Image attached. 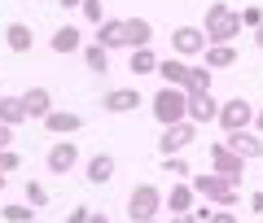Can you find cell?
<instances>
[{
    "mask_svg": "<svg viewBox=\"0 0 263 223\" xmlns=\"http://www.w3.org/2000/svg\"><path fill=\"white\" fill-rule=\"evenodd\" d=\"M241 31H246L241 27V9H233V5H224V0H211V5H206V22H202L206 48L211 44H233Z\"/></svg>",
    "mask_w": 263,
    "mask_h": 223,
    "instance_id": "6da1fadb",
    "label": "cell"
},
{
    "mask_svg": "<svg viewBox=\"0 0 263 223\" xmlns=\"http://www.w3.org/2000/svg\"><path fill=\"white\" fill-rule=\"evenodd\" d=\"M189 184H193V193L202 197L206 206H219V210H233V206L241 201V193H237L224 175H215V171H193Z\"/></svg>",
    "mask_w": 263,
    "mask_h": 223,
    "instance_id": "7a4b0ae2",
    "label": "cell"
},
{
    "mask_svg": "<svg viewBox=\"0 0 263 223\" xmlns=\"http://www.w3.org/2000/svg\"><path fill=\"white\" fill-rule=\"evenodd\" d=\"M162 206H167V197H162L158 184H136L127 193V219L132 223H158Z\"/></svg>",
    "mask_w": 263,
    "mask_h": 223,
    "instance_id": "3957f363",
    "label": "cell"
},
{
    "mask_svg": "<svg viewBox=\"0 0 263 223\" xmlns=\"http://www.w3.org/2000/svg\"><path fill=\"white\" fill-rule=\"evenodd\" d=\"M149 110H154V118H158L162 127L184 123V118H189V96H184V88H158V92L149 96Z\"/></svg>",
    "mask_w": 263,
    "mask_h": 223,
    "instance_id": "277c9868",
    "label": "cell"
},
{
    "mask_svg": "<svg viewBox=\"0 0 263 223\" xmlns=\"http://www.w3.org/2000/svg\"><path fill=\"white\" fill-rule=\"evenodd\" d=\"M254 105L246 101V96H233V101L219 105V127H224V136H233V131H250L254 127Z\"/></svg>",
    "mask_w": 263,
    "mask_h": 223,
    "instance_id": "5b68a950",
    "label": "cell"
},
{
    "mask_svg": "<svg viewBox=\"0 0 263 223\" xmlns=\"http://www.w3.org/2000/svg\"><path fill=\"white\" fill-rule=\"evenodd\" d=\"M211 171H215V175H224L228 184L237 188V184H241V175H246V158H237L224 140H215V145H211Z\"/></svg>",
    "mask_w": 263,
    "mask_h": 223,
    "instance_id": "8992f818",
    "label": "cell"
},
{
    "mask_svg": "<svg viewBox=\"0 0 263 223\" xmlns=\"http://www.w3.org/2000/svg\"><path fill=\"white\" fill-rule=\"evenodd\" d=\"M197 140V123H176V127H162V136H158V153L162 158H176V153H184L189 145Z\"/></svg>",
    "mask_w": 263,
    "mask_h": 223,
    "instance_id": "52a82bcc",
    "label": "cell"
},
{
    "mask_svg": "<svg viewBox=\"0 0 263 223\" xmlns=\"http://www.w3.org/2000/svg\"><path fill=\"white\" fill-rule=\"evenodd\" d=\"M171 53H176L180 62L206 53V35H202V27H176V31H171Z\"/></svg>",
    "mask_w": 263,
    "mask_h": 223,
    "instance_id": "ba28073f",
    "label": "cell"
},
{
    "mask_svg": "<svg viewBox=\"0 0 263 223\" xmlns=\"http://www.w3.org/2000/svg\"><path fill=\"white\" fill-rule=\"evenodd\" d=\"M44 167L53 171V175H66V171H75V167H79V145H75V140H57V145H48Z\"/></svg>",
    "mask_w": 263,
    "mask_h": 223,
    "instance_id": "9c48e42d",
    "label": "cell"
},
{
    "mask_svg": "<svg viewBox=\"0 0 263 223\" xmlns=\"http://www.w3.org/2000/svg\"><path fill=\"white\" fill-rule=\"evenodd\" d=\"M224 145L233 149L237 158H246V162L263 158V136L259 131H233V136H224Z\"/></svg>",
    "mask_w": 263,
    "mask_h": 223,
    "instance_id": "30bf717a",
    "label": "cell"
},
{
    "mask_svg": "<svg viewBox=\"0 0 263 223\" xmlns=\"http://www.w3.org/2000/svg\"><path fill=\"white\" fill-rule=\"evenodd\" d=\"M141 101H145V96L136 92V88H110V92L101 96V110L105 114H132Z\"/></svg>",
    "mask_w": 263,
    "mask_h": 223,
    "instance_id": "8fae6325",
    "label": "cell"
},
{
    "mask_svg": "<svg viewBox=\"0 0 263 223\" xmlns=\"http://www.w3.org/2000/svg\"><path fill=\"white\" fill-rule=\"evenodd\" d=\"M79 127H84V118H79L75 110H53L44 118V131H48V136H62V140H70Z\"/></svg>",
    "mask_w": 263,
    "mask_h": 223,
    "instance_id": "7c38bea8",
    "label": "cell"
},
{
    "mask_svg": "<svg viewBox=\"0 0 263 223\" xmlns=\"http://www.w3.org/2000/svg\"><path fill=\"white\" fill-rule=\"evenodd\" d=\"M22 105H27V118L44 123L48 114H53V92H48V88H27V92H22Z\"/></svg>",
    "mask_w": 263,
    "mask_h": 223,
    "instance_id": "4fadbf2b",
    "label": "cell"
},
{
    "mask_svg": "<svg viewBox=\"0 0 263 223\" xmlns=\"http://www.w3.org/2000/svg\"><path fill=\"white\" fill-rule=\"evenodd\" d=\"M97 44L110 48V53L114 48H127V22L123 18H105L101 27H97Z\"/></svg>",
    "mask_w": 263,
    "mask_h": 223,
    "instance_id": "5bb4252c",
    "label": "cell"
},
{
    "mask_svg": "<svg viewBox=\"0 0 263 223\" xmlns=\"http://www.w3.org/2000/svg\"><path fill=\"white\" fill-rule=\"evenodd\" d=\"M48 48H53V53H62V57H70V53H84L79 27H70V22H66V27H57V31H53V39H48Z\"/></svg>",
    "mask_w": 263,
    "mask_h": 223,
    "instance_id": "9a60e30c",
    "label": "cell"
},
{
    "mask_svg": "<svg viewBox=\"0 0 263 223\" xmlns=\"http://www.w3.org/2000/svg\"><path fill=\"white\" fill-rule=\"evenodd\" d=\"M219 105L215 96H193L189 101V123H197V127H206V123H219Z\"/></svg>",
    "mask_w": 263,
    "mask_h": 223,
    "instance_id": "2e32d148",
    "label": "cell"
},
{
    "mask_svg": "<svg viewBox=\"0 0 263 223\" xmlns=\"http://www.w3.org/2000/svg\"><path fill=\"white\" fill-rule=\"evenodd\" d=\"M114 171H119V162H114L110 153H92V158H88V171H84V175H88V184L101 188V184H110V179H114Z\"/></svg>",
    "mask_w": 263,
    "mask_h": 223,
    "instance_id": "e0dca14e",
    "label": "cell"
},
{
    "mask_svg": "<svg viewBox=\"0 0 263 223\" xmlns=\"http://www.w3.org/2000/svg\"><path fill=\"white\" fill-rule=\"evenodd\" d=\"M193 201H197L193 184L176 179V184H171V193H167V210H171V214H193Z\"/></svg>",
    "mask_w": 263,
    "mask_h": 223,
    "instance_id": "ac0fdd59",
    "label": "cell"
},
{
    "mask_svg": "<svg viewBox=\"0 0 263 223\" xmlns=\"http://www.w3.org/2000/svg\"><path fill=\"white\" fill-rule=\"evenodd\" d=\"M123 22H127V48H132V53L154 44V22L149 18H123Z\"/></svg>",
    "mask_w": 263,
    "mask_h": 223,
    "instance_id": "d6986e66",
    "label": "cell"
},
{
    "mask_svg": "<svg viewBox=\"0 0 263 223\" xmlns=\"http://www.w3.org/2000/svg\"><path fill=\"white\" fill-rule=\"evenodd\" d=\"M211 84H215V70H206V66H189L184 96H189V101H193V96H211Z\"/></svg>",
    "mask_w": 263,
    "mask_h": 223,
    "instance_id": "ffe728a7",
    "label": "cell"
},
{
    "mask_svg": "<svg viewBox=\"0 0 263 223\" xmlns=\"http://www.w3.org/2000/svg\"><path fill=\"white\" fill-rule=\"evenodd\" d=\"M5 44H9L13 53H31V48H35V31H31L27 22H9V27H5Z\"/></svg>",
    "mask_w": 263,
    "mask_h": 223,
    "instance_id": "44dd1931",
    "label": "cell"
},
{
    "mask_svg": "<svg viewBox=\"0 0 263 223\" xmlns=\"http://www.w3.org/2000/svg\"><path fill=\"white\" fill-rule=\"evenodd\" d=\"M158 74H162V88H184L189 84V66L180 62V57H162Z\"/></svg>",
    "mask_w": 263,
    "mask_h": 223,
    "instance_id": "7402d4cb",
    "label": "cell"
},
{
    "mask_svg": "<svg viewBox=\"0 0 263 223\" xmlns=\"http://www.w3.org/2000/svg\"><path fill=\"white\" fill-rule=\"evenodd\" d=\"M0 123H5V127L27 123V105H22V96H0Z\"/></svg>",
    "mask_w": 263,
    "mask_h": 223,
    "instance_id": "603a6c76",
    "label": "cell"
},
{
    "mask_svg": "<svg viewBox=\"0 0 263 223\" xmlns=\"http://www.w3.org/2000/svg\"><path fill=\"white\" fill-rule=\"evenodd\" d=\"M237 66V48L233 44H211L206 48V70H228Z\"/></svg>",
    "mask_w": 263,
    "mask_h": 223,
    "instance_id": "cb8c5ba5",
    "label": "cell"
},
{
    "mask_svg": "<svg viewBox=\"0 0 263 223\" xmlns=\"http://www.w3.org/2000/svg\"><path fill=\"white\" fill-rule=\"evenodd\" d=\"M84 66H88L92 74H105V70H110V48H101V44L92 39V44L84 48Z\"/></svg>",
    "mask_w": 263,
    "mask_h": 223,
    "instance_id": "d4e9b609",
    "label": "cell"
},
{
    "mask_svg": "<svg viewBox=\"0 0 263 223\" xmlns=\"http://www.w3.org/2000/svg\"><path fill=\"white\" fill-rule=\"evenodd\" d=\"M127 70L132 74H154V70H158V53H154V48H136L132 62H127Z\"/></svg>",
    "mask_w": 263,
    "mask_h": 223,
    "instance_id": "484cf974",
    "label": "cell"
},
{
    "mask_svg": "<svg viewBox=\"0 0 263 223\" xmlns=\"http://www.w3.org/2000/svg\"><path fill=\"white\" fill-rule=\"evenodd\" d=\"M158 171H167L171 179H193V167L184 162V153H176V158H162V167Z\"/></svg>",
    "mask_w": 263,
    "mask_h": 223,
    "instance_id": "4316f807",
    "label": "cell"
},
{
    "mask_svg": "<svg viewBox=\"0 0 263 223\" xmlns=\"http://www.w3.org/2000/svg\"><path fill=\"white\" fill-rule=\"evenodd\" d=\"M22 197H27L31 210H44V206H48V188L40 184V179H27V193H22Z\"/></svg>",
    "mask_w": 263,
    "mask_h": 223,
    "instance_id": "83f0119b",
    "label": "cell"
},
{
    "mask_svg": "<svg viewBox=\"0 0 263 223\" xmlns=\"http://www.w3.org/2000/svg\"><path fill=\"white\" fill-rule=\"evenodd\" d=\"M241 27L246 31H259L263 27V9H259V5H246V9H241Z\"/></svg>",
    "mask_w": 263,
    "mask_h": 223,
    "instance_id": "f1b7e54d",
    "label": "cell"
},
{
    "mask_svg": "<svg viewBox=\"0 0 263 223\" xmlns=\"http://www.w3.org/2000/svg\"><path fill=\"white\" fill-rule=\"evenodd\" d=\"M84 18L92 22V27H101V22H105V9H101V0H84Z\"/></svg>",
    "mask_w": 263,
    "mask_h": 223,
    "instance_id": "f546056e",
    "label": "cell"
},
{
    "mask_svg": "<svg viewBox=\"0 0 263 223\" xmlns=\"http://www.w3.org/2000/svg\"><path fill=\"white\" fill-rule=\"evenodd\" d=\"M31 214H35L31 206H5V219L9 223H31Z\"/></svg>",
    "mask_w": 263,
    "mask_h": 223,
    "instance_id": "4dcf8cb0",
    "label": "cell"
},
{
    "mask_svg": "<svg viewBox=\"0 0 263 223\" xmlns=\"http://www.w3.org/2000/svg\"><path fill=\"white\" fill-rule=\"evenodd\" d=\"M18 167H22V158L13 149H5V153H0V175H9V171H18Z\"/></svg>",
    "mask_w": 263,
    "mask_h": 223,
    "instance_id": "1f68e13d",
    "label": "cell"
},
{
    "mask_svg": "<svg viewBox=\"0 0 263 223\" xmlns=\"http://www.w3.org/2000/svg\"><path fill=\"white\" fill-rule=\"evenodd\" d=\"M88 219H92V210H88V206H75V210L66 214V223H88Z\"/></svg>",
    "mask_w": 263,
    "mask_h": 223,
    "instance_id": "d6a6232c",
    "label": "cell"
},
{
    "mask_svg": "<svg viewBox=\"0 0 263 223\" xmlns=\"http://www.w3.org/2000/svg\"><path fill=\"white\" fill-rule=\"evenodd\" d=\"M206 223H237V214H233V210H215Z\"/></svg>",
    "mask_w": 263,
    "mask_h": 223,
    "instance_id": "836d02e7",
    "label": "cell"
},
{
    "mask_svg": "<svg viewBox=\"0 0 263 223\" xmlns=\"http://www.w3.org/2000/svg\"><path fill=\"white\" fill-rule=\"evenodd\" d=\"M9 145H13V127H5V123H0V153H5Z\"/></svg>",
    "mask_w": 263,
    "mask_h": 223,
    "instance_id": "e575fe53",
    "label": "cell"
},
{
    "mask_svg": "<svg viewBox=\"0 0 263 223\" xmlns=\"http://www.w3.org/2000/svg\"><path fill=\"white\" fill-rule=\"evenodd\" d=\"M211 214H215V206H197V210H193V219H197V223H206Z\"/></svg>",
    "mask_w": 263,
    "mask_h": 223,
    "instance_id": "d590c367",
    "label": "cell"
},
{
    "mask_svg": "<svg viewBox=\"0 0 263 223\" xmlns=\"http://www.w3.org/2000/svg\"><path fill=\"white\" fill-rule=\"evenodd\" d=\"M250 210H254V214H263V188H259V193L250 197Z\"/></svg>",
    "mask_w": 263,
    "mask_h": 223,
    "instance_id": "8d00e7d4",
    "label": "cell"
},
{
    "mask_svg": "<svg viewBox=\"0 0 263 223\" xmlns=\"http://www.w3.org/2000/svg\"><path fill=\"white\" fill-rule=\"evenodd\" d=\"M167 223H197V219H193V214H171Z\"/></svg>",
    "mask_w": 263,
    "mask_h": 223,
    "instance_id": "74e56055",
    "label": "cell"
},
{
    "mask_svg": "<svg viewBox=\"0 0 263 223\" xmlns=\"http://www.w3.org/2000/svg\"><path fill=\"white\" fill-rule=\"evenodd\" d=\"M62 9H84V0H57Z\"/></svg>",
    "mask_w": 263,
    "mask_h": 223,
    "instance_id": "f35d334b",
    "label": "cell"
},
{
    "mask_svg": "<svg viewBox=\"0 0 263 223\" xmlns=\"http://www.w3.org/2000/svg\"><path fill=\"white\" fill-rule=\"evenodd\" d=\"M254 131H259V136H263V110L254 114Z\"/></svg>",
    "mask_w": 263,
    "mask_h": 223,
    "instance_id": "ab89813d",
    "label": "cell"
},
{
    "mask_svg": "<svg viewBox=\"0 0 263 223\" xmlns=\"http://www.w3.org/2000/svg\"><path fill=\"white\" fill-rule=\"evenodd\" d=\"M88 223H110V214H97V210H92V219H88Z\"/></svg>",
    "mask_w": 263,
    "mask_h": 223,
    "instance_id": "60d3db41",
    "label": "cell"
},
{
    "mask_svg": "<svg viewBox=\"0 0 263 223\" xmlns=\"http://www.w3.org/2000/svg\"><path fill=\"white\" fill-rule=\"evenodd\" d=\"M254 44H259V48H263V27H259V31H254Z\"/></svg>",
    "mask_w": 263,
    "mask_h": 223,
    "instance_id": "b9f144b4",
    "label": "cell"
},
{
    "mask_svg": "<svg viewBox=\"0 0 263 223\" xmlns=\"http://www.w3.org/2000/svg\"><path fill=\"white\" fill-rule=\"evenodd\" d=\"M5 184H9V175H0V193H5Z\"/></svg>",
    "mask_w": 263,
    "mask_h": 223,
    "instance_id": "7bdbcfd3",
    "label": "cell"
}]
</instances>
